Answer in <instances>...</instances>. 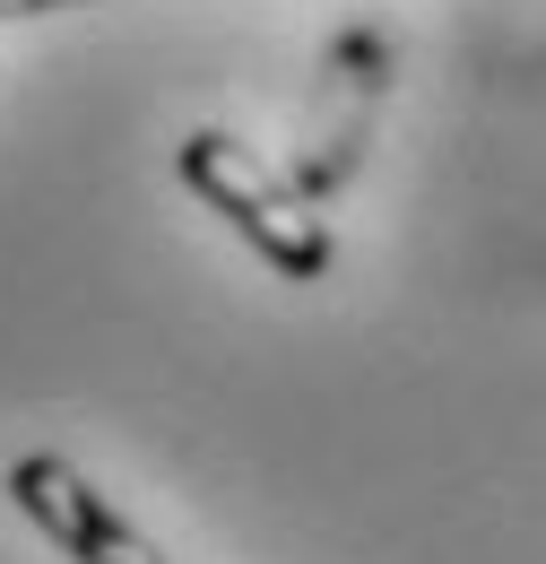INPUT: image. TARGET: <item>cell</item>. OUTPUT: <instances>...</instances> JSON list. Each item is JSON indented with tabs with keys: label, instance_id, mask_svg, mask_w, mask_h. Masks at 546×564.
<instances>
[{
	"label": "cell",
	"instance_id": "obj_2",
	"mask_svg": "<svg viewBox=\"0 0 546 564\" xmlns=\"http://www.w3.org/2000/svg\"><path fill=\"white\" fill-rule=\"evenodd\" d=\"M9 495H18V512H26L69 564H165L156 539L113 512V495H96L69 460H53V452H26V460L9 469Z\"/></svg>",
	"mask_w": 546,
	"mask_h": 564
},
{
	"label": "cell",
	"instance_id": "obj_1",
	"mask_svg": "<svg viewBox=\"0 0 546 564\" xmlns=\"http://www.w3.org/2000/svg\"><path fill=\"white\" fill-rule=\"evenodd\" d=\"M174 174H183L208 209H217L252 252H261V261H270L277 279H321V270H330V226L304 209V200L286 192V174H270L243 140H226V131H192V140L174 148Z\"/></svg>",
	"mask_w": 546,
	"mask_h": 564
},
{
	"label": "cell",
	"instance_id": "obj_3",
	"mask_svg": "<svg viewBox=\"0 0 546 564\" xmlns=\"http://www.w3.org/2000/svg\"><path fill=\"white\" fill-rule=\"evenodd\" d=\"M44 9H87V0H0V18H44Z\"/></svg>",
	"mask_w": 546,
	"mask_h": 564
}]
</instances>
